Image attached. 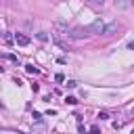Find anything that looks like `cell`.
<instances>
[{"instance_id":"1","label":"cell","mask_w":134,"mask_h":134,"mask_svg":"<svg viewBox=\"0 0 134 134\" xmlns=\"http://www.w3.org/2000/svg\"><path fill=\"white\" fill-rule=\"evenodd\" d=\"M103 29H105V21H103V19H96V21H92L90 25H86V34H88V36H100Z\"/></svg>"},{"instance_id":"2","label":"cell","mask_w":134,"mask_h":134,"mask_svg":"<svg viewBox=\"0 0 134 134\" xmlns=\"http://www.w3.org/2000/svg\"><path fill=\"white\" fill-rule=\"evenodd\" d=\"M119 29V23L117 21H111V23H105V29H103V36H113L115 31Z\"/></svg>"},{"instance_id":"3","label":"cell","mask_w":134,"mask_h":134,"mask_svg":"<svg viewBox=\"0 0 134 134\" xmlns=\"http://www.w3.org/2000/svg\"><path fill=\"white\" fill-rule=\"evenodd\" d=\"M15 42H17L19 46H27V44H29V36H25V34H17V36H15Z\"/></svg>"},{"instance_id":"4","label":"cell","mask_w":134,"mask_h":134,"mask_svg":"<svg viewBox=\"0 0 134 134\" xmlns=\"http://www.w3.org/2000/svg\"><path fill=\"white\" fill-rule=\"evenodd\" d=\"M36 38H38L40 42H48V34H46V31H38V34H36Z\"/></svg>"},{"instance_id":"5","label":"cell","mask_w":134,"mask_h":134,"mask_svg":"<svg viewBox=\"0 0 134 134\" xmlns=\"http://www.w3.org/2000/svg\"><path fill=\"white\" fill-rule=\"evenodd\" d=\"M25 71H27V73H40V69H38V67H34L31 63H27V65H25Z\"/></svg>"},{"instance_id":"6","label":"cell","mask_w":134,"mask_h":134,"mask_svg":"<svg viewBox=\"0 0 134 134\" xmlns=\"http://www.w3.org/2000/svg\"><path fill=\"white\" fill-rule=\"evenodd\" d=\"M65 103H67V105H75L77 98H75V96H65Z\"/></svg>"},{"instance_id":"7","label":"cell","mask_w":134,"mask_h":134,"mask_svg":"<svg viewBox=\"0 0 134 134\" xmlns=\"http://www.w3.org/2000/svg\"><path fill=\"white\" fill-rule=\"evenodd\" d=\"M6 59H8V61H10V63H17V65H19V59H17V57H15V54H6Z\"/></svg>"},{"instance_id":"8","label":"cell","mask_w":134,"mask_h":134,"mask_svg":"<svg viewBox=\"0 0 134 134\" xmlns=\"http://www.w3.org/2000/svg\"><path fill=\"white\" fill-rule=\"evenodd\" d=\"M65 86H67V88H75V86H77V82H75V80H67V84H65Z\"/></svg>"},{"instance_id":"9","label":"cell","mask_w":134,"mask_h":134,"mask_svg":"<svg viewBox=\"0 0 134 134\" xmlns=\"http://www.w3.org/2000/svg\"><path fill=\"white\" fill-rule=\"evenodd\" d=\"M54 82H65V75H63V73H57V75H54Z\"/></svg>"},{"instance_id":"10","label":"cell","mask_w":134,"mask_h":134,"mask_svg":"<svg viewBox=\"0 0 134 134\" xmlns=\"http://www.w3.org/2000/svg\"><path fill=\"white\" fill-rule=\"evenodd\" d=\"M88 134H100V130H98V126H92V128H90V132H88Z\"/></svg>"},{"instance_id":"11","label":"cell","mask_w":134,"mask_h":134,"mask_svg":"<svg viewBox=\"0 0 134 134\" xmlns=\"http://www.w3.org/2000/svg\"><path fill=\"white\" fill-rule=\"evenodd\" d=\"M31 117H34L36 121H40V119H42V113H38V111H34V115H31Z\"/></svg>"},{"instance_id":"12","label":"cell","mask_w":134,"mask_h":134,"mask_svg":"<svg viewBox=\"0 0 134 134\" xmlns=\"http://www.w3.org/2000/svg\"><path fill=\"white\" fill-rule=\"evenodd\" d=\"M98 117H100V119H109V113H107V111H100Z\"/></svg>"},{"instance_id":"13","label":"cell","mask_w":134,"mask_h":134,"mask_svg":"<svg viewBox=\"0 0 134 134\" xmlns=\"http://www.w3.org/2000/svg\"><path fill=\"white\" fill-rule=\"evenodd\" d=\"M103 2L105 0H90V4H94V6H103Z\"/></svg>"},{"instance_id":"14","label":"cell","mask_w":134,"mask_h":134,"mask_svg":"<svg viewBox=\"0 0 134 134\" xmlns=\"http://www.w3.org/2000/svg\"><path fill=\"white\" fill-rule=\"evenodd\" d=\"M57 63H61V65H65V63H67V59H65V57H59V59H57Z\"/></svg>"},{"instance_id":"15","label":"cell","mask_w":134,"mask_h":134,"mask_svg":"<svg viewBox=\"0 0 134 134\" xmlns=\"http://www.w3.org/2000/svg\"><path fill=\"white\" fill-rule=\"evenodd\" d=\"M128 48H130V50H134V40H130V42H128Z\"/></svg>"},{"instance_id":"16","label":"cell","mask_w":134,"mask_h":134,"mask_svg":"<svg viewBox=\"0 0 134 134\" xmlns=\"http://www.w3.org/2000/svg\"><path fill=\"white\" fill-rule=\"evenodd\" d=\"M130 134H134V130H132V132H130Z\"/></svg>"},{"instance_id":"17","label":"cell","mask_w":134,"mask_h":134,"mask_svg":"<svg viewBox=\"0 0 134 134\" xmlns=\"http://www.w3.org/2000/svg\"><path fill=\"white\" fill-rule=\"evenodd\" d=\"M132 113H134V109H132Z\"/></svg>"},{"instance_id":"18","label":"cell","mask_w":134,"mask_h":134,"mask_svg":"<svg viewBox=\"0 0 134 134\" xmlns=\"http://www.w3.org/2000/svg\"><path fill=\"white\" fill-rule=\"evenodd\" d=\"M132 4H134V0H132Z\"/></svg>"}]
</instances>
